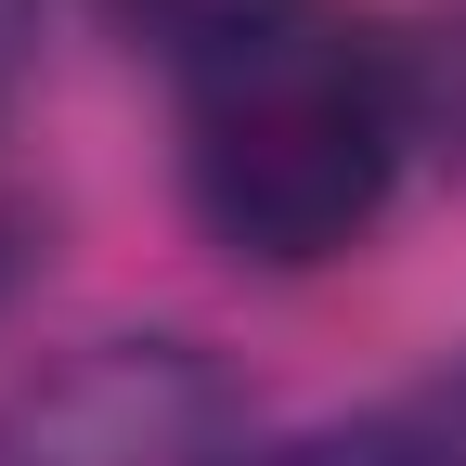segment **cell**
Here are the masks:
<instances>
[{
  "instance_id": "cell-1",
  "label": "cell",
  "mask_w": 466,
  "mask_h": 466,
  "mask_svg": "<svg viewBox=\"0 0 466 466\" xmlns=\"http://www.w3.org/2000/svg\"><path fill=\"white\" fill-rule=\"evenodd\" d=\"M415 156V52L350 0H259L182 52V195L247 272L363 247Z\"/></svg>"
},
{
  "instance_id": "cell-4",
  "label": "cell",
  "mask_w": 466,
  "mask_h": 466,
  "mask_svg": "<svg viewBox=\"0 0 466 466\" xmlns=\"http://www.w3.org/2000/svg\"><path fill=\"white\" fill-rule=\"evenodd\" d=\"M116 26H143V39H168V52H195L208 26H233V14H259V0H104Z\"/></svg>"
},
{
  "instance_id": "cell-3",
  "label": "cell",
  "mask_w": 466,
  "mask_h": 466,
  "mask_svg": "<svg viewBox=\"0 0 466 466\" xmlns=\"http://www.w3.org/2000/svg\"><path fill=\"white\" fill-rule=\"evenodd\" d=\"M389 415H401V466H466V363L428 376V389H401Z\"/></svg>"
},
{
  "instance_id": "cell-5",
  "label": "cell",
  "mask_w": 466,
  "mask_h": 466,
  "mask_svg": "<svg viewBox=\"0 0 466 466\" xmlns=\"http://www.w3.org/2000/svg\"><path fill=\"white\" fill-rule=\"evenodd\" d=\"M26 14L39 0H0V104H14V66H26Z\"/></svg>"
},
{
  "instance_id": "cell-2",
  "label": "cell",
  "mask_w": 466,
  "mask_h": 466,
  "mask_svg": "<svg viewBox=\"0 0 466 466\" xmlns=\"http://www.w3.org/2000/svg\"><path fill=\"white\" fill-rule=\"evenodd\" d=\"M247 401L195 337H91L0 401V466H233Z\"/></svg>"
}]
</instances>
